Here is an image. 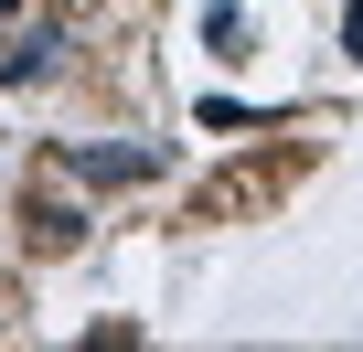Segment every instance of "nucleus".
I'll return each mask as SVG.
<instances>
[{
    "label": "nucleus",
    "mask_w": 363,
    "mask_h": 352,
    "mask_svg": "<svg viewBox=\"0 0 363 352\" xmlns=\"http://www.w3.org/2000/svg\"><path fill=\"white\" fill-rule=\"evenodd\" d=\"M75 235H86V214H75V203H43V214H33V246H43V256H65Z\"/></svg>",
    "instance_id": "7ed1b4c3"
},
{
    "label": "nucleus",
    "mask_w": 363,
    "mask_h": 352,
    "mask_svg": "<svg viewBox=\"0 0 363 352\" xmlns=\"http://www.w3.org/2000/svg\"><path fill=\"white\" fill-rule=\"evenodd\" d=\"M342 54L363 64V0H352V11H342Z\"/></svg>",
    "instance_id": "39448f33"
},
{
    "label": "nucleus",
    "mask_w": 363,
    "mask_h": 352,
    "mask_svg": "<svg viewBox=\"0 0 363 352\" xmlns=\"http://www.w3.org/2000/svg\"><path fill=\"white\" fill-rule=\"evenodd\" d=\"M203 43H214V54H235V43H246V11H235V0H214V11H203Z\"/></svg>",
    "instance_id": "20e7f679"
},
{
    "label": "nucleus",
    "mask_w": 363,
    "mask_h": 352,
    "mask_svg": "<svg viewBox=\"0 0 363 352\" xmlns=\"http://www.w3.org/2000/svg\"><path fill=\"white\" fill-rule=\"evenodd\" d=\"M65 64V22H11L0 33V86H43Z\"/></svg>",
    "instance_id": "f257e3e1"
},
{
    "label": "nucleus",
    "mask_w": 363,
    "mask_h": 352,
    "mask_svg": "<svg viewBox=\"0 0 363 352\" xmlns=\"http://www.w3.org/2000/svg\"><path fill=\"white\" fill-rule=\"evenodd\" d=\"M75 171H86V182H160V171H171V149H128V139H86V149H75Z\"/></svg>",
    "instance_id": "f03ea898"
}]
</instances>
